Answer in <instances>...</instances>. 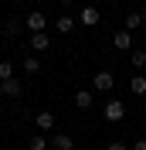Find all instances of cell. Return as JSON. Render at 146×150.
Returning a JSON list of instances; mask_svg holds the SVG:
<instances>
[{
    "label": "cell",
    "mask_w": 146,
    "mask_h": 150,
    "mask_svg": "<svg viewBox=\"0 0 146 150\" xmlns=\"http://www.w3.org/2000/svg\"><path fill=\"white\" fill-rule=\"evenodd\" d=\"M37 130H55V112H48V109L37 112Z\"/></svg>",
    "instance_id": "12"
},
{
    "label": "cell",
    "mask_w": 146,
    "mask_h": 150,
    "mask_svg": "<svg viewBox=\"0 0 146 150\" xmlns=\"http://www.w3.org/2000/svg\"><path fill=\"white\" fill-rule=\"evenodd\" d=\"M51 147L55 150H75V140L68 133H55V137H51Z\"/></svg>",
    "instance_id": "9"
},
{
    "label": "cell",
    "mask_w": 146,
    "mask_h": 150,
    "mask_svg": "<svg viewBox=\"0 0 146 150\" xmlns=\"http://www.w3.org/2000/svg\"><path fill=\"white\" fill-rule=\"evenodd\" d=\"M48 48H51V38H48L44 31H41V34H31V51L41 55V51H48Z\"/></svg>",
    "instance_id": "7"
},
{
    "label": "cell",
    "mask_w": 146,
    "mask_h": 150,
    "mask_svg": "<svg viewBox=\"0 0 146 150\" xmlns=\"http://www.w3.org/2000/svg\"><path fill=\"white\" fill-rule=\"evenodd\" d=\"M112 48L116 51H133V31H116L112 34Z\"/></svg>",
    "instance_id": "3"
},
{
    "label": "cell",
    "mask_w": 146,
    "mask_h": 150,
    "mask_svg": "<svg viewBox=\"0 0 146 150\" xmlns=\"http://www.w3.org/2000/svg\"><path fill=\"white\" fill-rule=\"evenodd\" d=\"M27 28L34 31V34H41V31L48 28V17L41 14V10H31V14H27Z\"/></svg>",
    "instance_id": "5"
},
{
    "label": "cell",
    "mask_w": 146,
    "mask_h": 150,
    "mask_svg": "<svg viewBox=\"0 0 146 150\" xmlns=\"http://www.w3.org/2000/svg\"><path fill=\"white\" fill-rule=\"evenodd\" d=\"M102 112H105V120H109V123H119V120H122V116H126V106L119 103V99H109V103H105V109H102Z\"/></svg>",
    "instance_id": "1"
},
{
    "label": "cell",
    "mask_w": 146,
    "mask_h": 150,
    "mask_svg": "<svg viewBox=\"0 0 146 150\" xmlns=\"http://www.w3.org/2000/svg\"><path fill=\"white\" fill-rule=\"evenodd\" d=\"M129 65L133 68H146V48H133L129 51Z\"/></svg>",
    "instance_id": "11"
},
{
    "label": "cell",
    "mask_w": 146,
    "mask_h": 150,
    "mask_svg": "<svg viewBox=\"0 0 146 150\" xmlns=\"http://www.w3.org/2000/svg\"><path fill=\"white\" fill-rule=\"evenodd\" d=\"M129 150H146V140H136V143H133Z\"/></svg>",
    "instance_id": "20"
},
{
    "label": "cell",
    "mask_w": 146,
    "mask_h": 150,
    "mask_svg": "<svg viewBox=\"0 0 146 150\" xmlns=\"http://www.w3.org/2000/svg\"><path fill=\"white\" fill-rule=\"evenodd\" d=\"M58 31H61V34H68V31L75 28V17H68V14H61V17H58V24H55Z\"/></svg>",
    "instance_id": "16"
},
{
    "label": "cell",
    "mask_w": 146,
    "mask_h": 150,
    "mask_svg": "<svg viewBox=\"0 0 146 150\" xmlns=\"http://www.w3.org/2000/svg\"><path fill=\"white\" fill-rule=\"evenodd\" d=\"M0 92L7 96V99H17V96L24 92V82H20L17 75H14V79H7V82H0Z\"/></svg>",
    "instance_id": "2"
},
{
    "label": "cell",
    "mask_w": 146,
    "mask_h": 150,
    "mask_svg": "<svg viewBox=\"0 0 146 150\" xmlns=\"http://www.w3.org/2000/svg\"><path fill=\"white\" fill-rule=\"evenodd\" d=\"M112 85H116V79H112V72H99L95 79H92V89H95V92H109Z\"/></svg>",
    "instance_id": "4"
},
{
    "label": "cell",
    "mask_w": 146,
    "mask_h": 150,
    "mask_svg": "<svg viewBox=\"0 0 146 150\" xmlns=\"http://www.w3.org/2000/svg\"><path fill=\"white\" fill-rule=\"evenodd\" d=\"M78 21H82L85 28H95V24L102 21V14H99V7H85L82 14H78Z\"/></svg>",
    "instance_id": "6"
},
{
    "label": "cell",
    "mask_w": 146,
    "mask_h": 150,
    "mask_svg": "<svg viewBox=\"0 0 146 150\" xmlns=\"http://www.w3.org/2000/svg\"><path fill=\"white\" fill-rule=\"evenodd\" d=\"M7 79H14V65L10 62H0V82H7Z\"/></svg>",
    "instance_id": "17"
},
{
    "label": "cell",
    "mask_w": 146,
    "mask_h": 150,
    "mask_svg": "<svg viewBox=\"0 0 146 150\" xmlns=\"http://www.w3.org/2000/svg\"><path fill=\"white\" fill-rule=\"evenodd\" d=\"M105 150H129V147H126V143H119V140H116V143H109Z\"/></svg>",
    "instance_id": "19"
},
{
    "label": "cell",
    "mask_w": 146,
    "mask_h": 150,
    "mask_svg": "<svg viewBox=\"0 0 146 150\" xmlns=\"http://www.w3.org/2000/svg\"><path fill=\"white\" fill-rule=\"evenodd\" d=\"M48 147H51V140H44L41 133H34V137H31V143H27V150H48Z\"/></svg>",
    "instance_id": "15"
},
{
    "label": "cell",
    "mask_w": 146,
    "mask_h": 150,
    "mask_svg": "<svg viewBox=\"0 0 146 150\" xmlns=\"http://www.w3.org/2000/svg\"><path fill=\"white\" fill-rule=\"evenodd\" d=\"M92 99H95L92 89H78V92H75V106H78V109H92Z\"/></svg>",
    "instance_id": "8"
},
{
    "label": "cell",
    "mask_w": 146,
    "mask_h": 150,
    "mask_svg": "<svg viewBox=\"0 0 146 150\" xmlns=\"http://www.w3.org/2000/svg\"><path fill=\"white\" fill-rule=\"evenodd\" d=\"M20 68H24L27 75H37V72H41V62H37V55H27L24 62H20Z\"/></svg>",
    "instance_id": "13"
},
{
    "label": "cell",
    "mask_w": 146,
    "mask_h": 150,
    "mask_svg": "<svg viewBox=\"0 0 146 150\" xmlns=\"http://www.w3.org/2000/svg\"><path fill=\"white\" fill-rule=\"evenodd\" d=\"M143 21H146V14H143V10H129V14H126V31H136Z\"/></svg>",
    "instance_id": "10"
},
{
    "label": "cell",
    "mask_w": 146,
    "mask_h": 150,
    "mask_svg": "<svg viewBox=\"0 0 146 150\" xmlns=\"http://www.w3.org/2000/svg\"><path fill=\"white\" fill-rule=\"evenodd\" d=\"M72 4H75V0H61V7H72Z\"/></svg>",
    "instance_id": "21"
},
{
    "label": "cell",
    "mask_w": 146,
    "mask_h": 150,
    "mask_svg": "<svg viewBox=\"0 0 146 150\" xmlns=\"http://www.w3.org/2000/svg\"><path fill=\"white\" fill-rule=\"evenodd\" d=\"M10 34H20V21H7V38Z\"/></svg>",
    "instance_id": "18"
},
{
    "label": "cell",
    "mask_w": 146,
    "mask_h": 150,
    "mask_svg": "<svg viewBox=\"0 0 146 150\" xmlns=\"http://www.w3.org/2000/svg\"><path fill=\"white\" fill-rule=\"evenodd\" d=\"M129 89L136 96H146V75H133V82H129Z\"/></svg>",
    "instance_id": "14"
}]
</instances>
